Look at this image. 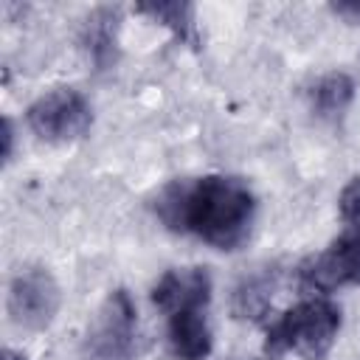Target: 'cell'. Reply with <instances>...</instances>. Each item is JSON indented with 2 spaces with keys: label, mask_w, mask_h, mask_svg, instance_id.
Returning a JSON list of instances; mask_svg holds the SVG:
<instances>
[{
  "label": "cell",
  "mask_w": 360,
  "mask_h": 360,
  "mask_svg": "<svg viewBox=\"0 0 360 360\" xmlns=\"http://www.w3.org/2000/svg\"><path fill=\"white\" fill-rule=\"evenodd\" d=\"M155 214L174 233L197 236L217 250H236L250 236L256 197L242 177L205 174L169 183L155 200Z\"/></svg>",
  "instance_id": "1"
},
{
  "label": "cell",
  "mask_w": 360,
  "mask_h": 360,
  "mask_svg": "<svg viewBox=\"0 0 360 360\" xmlns=\"http://www.w3.org/2000/svg\"><path fill=\"white\" fill-rule=\"evenodd\" d=\"M340 332V309L326 295L301 298L278 321L267 326L264 357L278 360L292 352L304 360H323Z\"/></svg>",
  "instance_id": "2"
},
{
  "label": "cell",
  "mask_w": 360,
  "mask_h": 360,
  "mask_svg": "<svg viewBox=\"0 0 360 360\" xmlns=\"http://www.w3.org/2000/svg\"><path fill=\"white\" fill-rule=\"evenodd\" d=\"M138 312L127 290H112L96 309L79 346V360H132Z\"/></svg>",
  "instance_id": "3"
},
{
  "label": "cell",
  "mask_w": 360,
  "mask_h": 360,
  "mask_svg": "<svg viewBox=\"0 0 360 360\" xmlns=\"http://www.w3.org/2000/svg\"><path fill=\"white\" fill-rule=\"evenodd\" d=\"M28 129L48 143H70L87 135L93 127L90 101L73 87H56L39 96L25 112Z\"/></svg>",
  "instance_id": "4"
},
{
  "label": "cell",
  "mask_w": 360,
  "mask_h": 360,
  "mask_svg": "<svg viewBox=\"0 0 360 360\" xmlns=\"http://www.w3.org/2000/svg\"><path fill=\"white\" fill-rule=\"evenodd\" d=\"M62 304V292L51 270L45 267H25L17 270L8 281L6 309L14 326L25 332H42L53 323Z\"/></svg>",
  "instance_id": "5"
},
{
  "label": "cell",
  "mask_w": 360,
  "mask_h": 360,
  "mask_svg": "<svg viewBox=\"0 0 360 360\" xmlns=\"http://www.w3.org/2000/svg\"><path fill=\"white\" fill-rule=\"evenodd\" d=\"M298 281L307 292L326 295L332 290L360 284V231H343L321 253L298 267Z\"/></svg>",
  "instance_id": "6"
},
{
  "label": "cell",
  "mask_w": 360,
  "mask_h": 360,
  "mask_svg": "<svg viewBox=\"0 0 360 360\" xmlns=\"http://www.w3.org/2000/svg\"><path fill=\"white\" fill-rule=\"evenodd\" d=\"M152 301L166 315L180 309H208L211 276L205 267H174L166 270L152 287Z\"/></svg>",
  "instance_id": "7"
},
{
  "label": "cell",
  "mask_w": 360,
  "mask_h": 360,
  "mask_svg": "<svg viewBox=\"0 0 360 360\" xmlns=\"http://www.w3.org/2000/svg\"><path fill=\"white\" fill-rule=\"evenodd\" d=\"M208 309H180L166 315V346L174 360H205L211 354Z\"/></svg>",
  "instance_id": "8"
},
{
  "label": "cell",
  "mask_w": 360,
  "mask_h": 360,
  "mask_svg": "<svg viewBox=\"0 0 360 360\" xmlns=\"http://www.w3.org/2000/svg\"><path fill=\"white\" fill-rule=\"evenodd\" d=\"M118 20V8H96L82 25V48L96 70H107L115 65Z\"/></svg>",
  "instance_id": "9"
},
{
  "label": "cell",
  "mask_w": 360,
  "mask_h": 360,
  "mask_svg": "<svg viewBox=\"0 0 360 360\" xmlns=\"http://www.w3.org/2000/svg\"><path fill=\"white\" fill-rule=\"evenodd\" d=\"M354 101V82L349 73H326L309 87V110L321 121H338Z\"/></svg>",
  "instance_id": "10"
},
{
  "label": "cell",
  "mask_w": 360,
  "mask_h": 360,
  "mask_svg": "<svg viewBox=\"0 0 360 360\" xmlns=\"http://www.w3.org/2000/svg\"><path fill=\"white\" fill-rule=\"evenodd\" d=\"M138 11H141V14H149V17L158 20L160 25H166L177 39L197 45V25H194V6H191V3H180V0H169V3H141Z\"/></svg>",
  "instance_id": "11"
},
{
  "label": "cell",
  "mask_w": 360,
  "mask_h": 360,
  "mask_svg": "<svg viewBox=\"0 0 360 360\" xmlns=\"http://www.w3.org/2000/svg\"><path fill=\"white\" fill-rule=\"evenodd\" d=\"M338 211L349 231H360V177H354L343 186V191L338 197Z\"/></svg>",
  "instance_id": "12"
},
{
  "label": "cell",
  "mask_w": 360,
  "mask_h": 360,
  "mask_svg": "<svg viewBox=\"0 0 360 360\" xmlns=\"http://www.w3.org/2000/svg\"><path fill=\"white\" fill-rule=\"evenodd\" d=\"M332 8V14H338V17H343L346 22H360V0H343V3H332L329 6Z\"/></svg>",
  "instance_id": "13"
},
{
  "label": "cell",
  "mask_w": 360,
  "mask_h": 360,
  "mask_svg": "<svg viewBox=\"0 0 360 360\" xmlns=\"http://www.w3.org/2000/svg\"><path fill=\"white\" fill-rule=\"evenodd\" d=\"M11 143H14V127L11 118H3V160H11Z\"/></svg>",
  "instance_id": "14"
},
{
  "label": "cell",
  "mask_w": 360,
  "mask_h": 360,
  "mask_svg": "<svg viewBox=\"0 0 360 360\" xmlns=\"http://www.w3.org/2000/svg\"><path fill=\"white\" fill-rule=\"evenodd\" d=\"M3 360H25L20 352H11V349H3V354H0Z\"/></svg>",
  "instance_id": "15"
}]
</instances>
